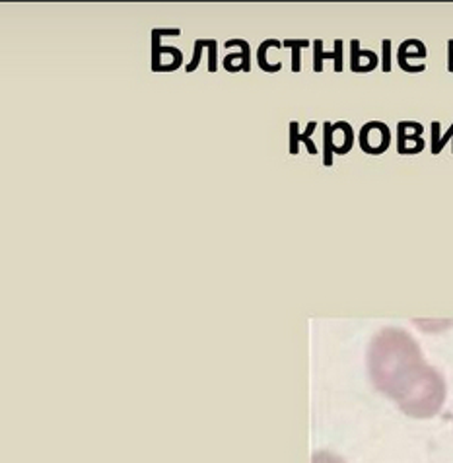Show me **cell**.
I'll use <instances>...</instances> for the list:
<instances>
[{
	"label": "cell",
	"instance_id": "obj_10",
	"mask_svg": "<svg viewBox=\"0 0 453 463\" xmlns=\"http://www.w3.org/2000/svg\"><path fill=\"white\" fill-rule=\"evenodd\" d=\"M204 47H206V40H197V42H195V47H193V59H191V62L185 67L187 72H193V71H195V69L199 67L201 53H203Z\"/></svg>",
	"mask_w": 453,
	"mask_h": 463
},
{
	"label": "cell",
	"instance_id": "obj_2",
	"mask_svg": "<svg viewBox=\"0 0 453 463\" xmlns=\"http://www.w3.org/2000/svg\"><path fill=\"white\" fill-rule=\"evenodd\" d=\"M360 146L368 154H382L390 146V128L378 121L364 125L360 131Z\"/></svg>",
	"mask_w": 453,
	"mask_h": 463
},
{
	"label": "cell",
	"instance_id": "obj_11",
	"mask_svg": "<svg viewBox=\"0 0 453 463\" xmlns=\"http://www.w3.org/2000/svg\"><path fill=\"white\" fill-rule=\"evenodd\" d=\"M209 71L216 72V42L209 40Z\"/></svg>",
	"mask_w": 453,
	"mask_h": 463
},
{
	"label": "cell",
	"instance_id": "obj_1",
	"mask_svg": "<svg viewBox=\"0 0 453 463\" xmlns=\"http://www.w3.org/2000/svg\"><path fill=\"white\" fill-rule=\"evenodd\" d=\"M373 388L411 419H432L446 403V380L426 363L409 331L383 327L372 337L366 354Z\"/></svg>",
	"mask_w": 453,
	"mask_h": 463
},
{
	"label": "cell",
	"instance_id": "obj_7",
	"mask_svg": "<svg viewBox=\"0 0 453 463\" xmlns=\"http://www.w3.org/2000/svg\"><path fill=\"white\" fill-rule=\"evenodd\" d=\"M336 43V53L329 55V53H323L321 51V42H316V71H321V59L323 57H335V69L341 71V42H335Z\"/></svg>",
	"mask_w": 453,
	"mask_h": 463
},
{
	"label": "cell",
	"instance_id": "obj_9",
	"mask_svg": "<svg viewBox=\"0 0 453 463\" xmlns=\"http://www.w3.org/2000/svg\"><path fill=\"white\" fill-rule=\"evenodd\" d=\"M312 463H346V461L341 456L327 452V449H317L312 458Z\"/></svg>",
	"mask_w": 453,
	"mask_h": 463
},
{
	"label": "cell",
	"instance_id": "obj_8",
	"mask_svg": "<svg viewBox=\"0 0 453 463\" xmlns=\"http://www.w3.org/2000/svg\"><path fill=\"white\" fill-rule=\"evenodd\" d=\"M282 45H287L292 49V71L297 72L300 71V49L307 45V42H297V40H287Z\"/></svg>",
	"mask_w": 453,
	"mask_h": 463
},
{
	"label": "cell",
	"instance_id": "obj_4",
	"mask_svg": "<svg viewBox=\"0 0 453 463\" xmlns=\"http://www.w3.org/2000/svg\"><path fill=\"white\" fill-rule=\"evenodd\" d=\"M224 69L230 72H238V71L250 72L251 71V51H250L248 42H243V49L240 55H228L224 59Z\"/></svg>",
	"mask_w": 453,
	"mask_h": 463
},
{
	"label": "cell",
	"instance_id": "obj_5",
	"mask_svg": "<svg viewBox=\"0 0 453 463\" xmlns=\"http://www.w3.org/2000/svg\"><path fill=\"white\" fill-rule=\"evenodd\" d=\"M314 128H316V123H309V127L306 128V133L297 135V123L296 121L290 123V152L292 154H297V143H300V140H304V143L309 146V152L316 154V146L312 145V140H309V135L314 133Z\"/></svg>",
	"mask_w": 453,
	"mask_h": 463
},
{
	"label": "cell",
	"instance_id": "obj_3",
	"mask_svg": "<svg viewBox=\"0 0 453 463\" xmlns=\"http://www.w3.org/2000/svg\"><path fill=\"white\" fill-rule=\"evenodd\" d=\"M422 127L417 123L412 128V133H407V127L405 123L399 125V152L403 154H414V152H420L424 143H422Z\"/></svg>",
	"mask_w": 453,
	"mask_h": 463
},
{
	"label": "cell",
	"instance_id": "obj_6",
	"mask_svg": "<svg viewBox=\"0 0 453 463\" xmlns=\"http://www.w3.org/2000/svg\"><path fill=\"white\" fill-rule=\"evenodd\" d=\"M280 45H282V43L277 42V40H267V42L261 43V47H259V51H257V62H259V67H261L265 72H277V71L282 69V62L270 64L269 59H267L269 47H280Z\"/></svg>",
	"mask_w": 453,
	"mask_h": 463
}]
</instances>
